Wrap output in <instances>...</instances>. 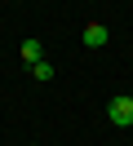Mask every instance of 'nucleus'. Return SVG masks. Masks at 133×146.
<instances>
[{"label": "nucleus", "instance_id": "1", "mask_svg": "<svg viewBox=\"0 0 133 146\" xmlns=\"http://www.w3.org/2000/svg\"><path fill=\"white\" fill-rule=\"evenodd\" d=\"M106 119H111L115 128H129L133 124V98H124V93L111 98V102H106Z\"/></svg>", "mask_w": 133, "mask_h": 146}, {"label": "nucleus", "instance_id": "2", "mask_svg": "<svg viewBox=\"0 0 133 146\" xmlns=\"http://www.w3.org/2000/svg\"><path fill=\"white\" fill-rule=\"evenodd\" d=\"M80 40H84V44H89V49H102V44H106V40H111V31H106V27H102V22H89V27H84V36H80Z\"/></svg>", "mask_w": 133, "mask_h": 146}, {"label": "nucleus", "instance_id": "3", "mask_svg": "<svg viewBox=\"0 0 133 146\" xmlns=\"http://www.w3.org/2000/svg\"><path fill=\"white\" fill-rule=\"evenodd\" d=\"M22 62H27V66L44 62V44H40V40H22Z\"/></svg>", "mask_w": 133, "mask_h": 146}, {"label": "nucleus", "instance_id": "4", "mask_svg": "<svg viewBox=\"0 0 133 146\" xmlns=\"http://www.w3.org/2000/svg\"><path fill=\"white\" fill-rule=\"evenodd\" d=\"M31 75H35V80H53V66H49V58H44V62H35V66H31Z\"/></svg>", "mask_w": 133, "mask_h": 146}]
</instances>
